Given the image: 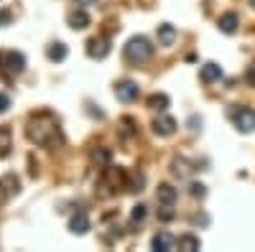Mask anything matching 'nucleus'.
<instances>
[{
	"instance_id": "obj_1",
	"label": "nucleus",
	"mask_w": 255,
	"mask_h": 252,
	"mask_svg": "<svg viewBox=\"0 0 255 252\" xmlns=\"http://www.w3.org/2000/svg\"><path fill=\"white\" fill-rule=\"evenodd\" d=\"M26 138L41 148H54V145L61 143V130H59V122L51 112H41L33 115L26 125Z\"/></svg>"
},
{
	"instance_id": "obj_2",
	"label": "nucleus",
	"mask_w": 255,
	"mask_h": 252,
	"mask_svg": "<svg viewBox=\"0 0 255 252\" xmlns=\"http://www.w3.org/2000/svg\"><path fill=\"white\" fill-rule=\"evenodd\" d=\"M153 56V46L145 36H133L125 44V61L128 64H145Z\"/></svg>"
},
{
	"instance_id": "obj_3",
	"label": "nucleus",
	"mask_w": 255,
	"mask_h": 252,
	"mask_svg": "<svg viewBox=\"0 0 255 252\" xmlns=\"http://www.w3.org/2000/svg\"><path fill=\"white\" fill-rule=\"evenodd\" d=\"M102 171H105V173H102V178H100V194H102V196H113L118 188L123 186V181H125V178H123V171H120V168H110V166L102 168Z\"/></svg>"
},
{
	"instance_id": "obj_4",
	"label": "nucleus",
	"mask_w": 255,
	"mask_h": 252,
	"mask_svg": "<svg viewBox=\"0 0 255 252\" xmlns=\"http://www.w3.org/2000/svg\"><path fill=\"white\" fill-rule=\"evenodd\" d=\"M26 69V59H23V54H18V51H3L0 54V72H3V77L5 74H20Z\"/></svg>"
},
{
	"instance_id": "obj_5",
	"label": "nucleus",
	"mask_w": 255,
	"mask_h": 252,
	"mask_svg": "<svg viewBox=\"0 0 255 252\" xmlns=\"http://www.w3.org/2000/svg\"><path fill=\"white\" fill-rule=\"evenodd\" d=\"M110 54V38L108 36H95L87 41V56L90 59H105Z\"/></svg>"
},
{
	"instance_id": "obj_6",
	"label": "nucleus",
	"mask_w": 255,
	"mask_h": 252,
	"mask_svg": "<svg viewBox=\"0 0 255 252\" xmlns=\"http://www.w3.org/2000/svg\"><path fill=\"white\" fill-rule=\"evenodd\" d=\"M232 120H235V128H238L240 133H253V130H255V112L248 110V107L232 112Z\"/></svg>"
},
{
	"instance_id": "obj_7",
	"label": "nucleus",
	"mask_w": 255,
	"mask_h": 252,
	"mask_svg": "<svg viewBox=\"0 0 255 252\" xmlns=\"http://www.w3.org/2000/svg\"><path fill=\"white\" fill-rule=\"evenodd\" d=\"M20 191V181H18V176L15 173H5L3 178H0V201H8V196H13V194H18Z\"/></svg>"
},
{
	"instance_id": "obj_8",
	"label": "nucleus",
	"mask_w": 255,
	"mask_h": 252,
	"mask_svg": "<svg viewBox=\"0 0 255 252\" xmlns=\"http://www.w3.org/2000/svg\"><path fill=\"white\" fill-rule=\"evenodd\" d=\"M138 94H140L138 84H135V82H130V79L120 82L118 87H115V97H118L120 102H133V99H138Z\"/></svg>"
},
{
	"instance_id": "obj_9",
	"label": "nucleus",
	"mask_w": 255,
	"mask_h": 252,
	"mask_svg": "<svg viewBox=\"0 0 255 252\" xmlns=\"http://www.w3.org/2000/svg\"><path fill=\"white\" fill-rule=\"evenodd\" d=\"M176 130V120L174 117H168V115H161L153 120V133L161 135V138H168V135H174Z\"/></svg>"
},
{
	"instance_id": "obj_10",
	"label": "nucleus",
	"mask_w": 255,
	"mask_h": 252,
	"mask_svg": "<svg viewBox=\"0 0 255 252\" xmlns=\"http://www.w3.org/2000/svg\"><path fill=\"white\" fill-rule=\"evenodd\" d=\"M176 196H179V191H176L171 183H161L158 191H156V199H158L161 206H174L176 204Z\"/></svg>"
},
{
	"instance_id": "obj_11",
	"label": "nucleus",
	"mask_w": 255,
	"mask_h": 252,
	"mask_svg": "<svg viewBox=\"0 0 255 252\" xmlns=\"http://www.w3.org/2000/svg\"><path fill=\"white\" fill-rule=\"evenodd\" d=\"M156 36H158V46H174V41H176V28H174L171 23H161L158 31H156Z\"/></svg>"
},
{
	"instance_id": "obj_12",
	"label": "nucleus",
	"mask_w": 255,
	"mask_h": 252,
	"mask_svg": "<svg viewBox=\"0 0 255 252\" xmlns=\"http://www.w3.org/2000/svg\"><path fill=\"white\" fill-rule=\"evenodd\" d=\"M69 229L74 235H87L90 232V217L84 212H77L72 219H69Z\"/></svg>"
},
{
	"instance_id": "obj_13",
	"label": "nucleus",
	"mask_w": 255,
	"mask_h": 252,
	"mask_svg": "<svg viewBox=\"0 0 255 252\" xmlns=\"http://www.w3.org/2000/svg\"><path fill=\"white\" fill-rule=\"evenodd\" d=\"M222 79V67L215 64V61H207L202 67V82L204 84H212V82H220Z\"/></svg>"
},
{
	"instance_id": "obj_14",
	"label": "nucleus",
	"mask_w": 255,
	"mask_h": 252,
	"mask_svg": "<svg viewBox=\"0 0 255 252\" xmlns=\"http://www.w3.org/2000/svg\"><path fill=\"white\" fill-rule=\"evenodd\" d=\"M67 20H69V26H72L74 31H82V28H87V26H90V15H87V10H84V8L72 10Z\"/></svg>"
},
{
	"instance_id": "obj_15",
	"label": "nucleus",
	"mask_w": 255,
	"mask_h": 252,
	"mask_svg": "<svg viewBox=\"0 0 255 252\" xmlns=\"http://www.w3.org/2000/svg\"><path fill=\"white\" fill-rule=\"evenodd\" d=\"M217 26H220L222 33H235L238 26H240V18H238V13H225V15H220Z\"/></svg>"
},
{
	"instance_id": "obj_16",
	"label": "nucleus",
	"mask_w": 255,
	"mask_h": 252,
	"mask_svg": "<svg viewBox=\"0 0 255 252\" xmlns=\"http://www.w3.org/2000/svg\"><path fill=\"white\" fill-rule=\"evenodd\" d=\"M151 247L158 250V252H168V250H174V237L168 235V232H158V235L151 240Z\"/></svg>"
},
{
	"instance_id": "obj_17",
	"label": "nucleus",
	"mask_w": 255,
	"mask_h": 252,
	"mask_svg": "<svg viewBox=\"0 0 255 252\" xmlns=\"http://www.w3.org/2000/svg\"><path fill=\"white\" fill-rule=\"evenodd\" d=\"M90 158H92V163H95L97 168H108L110 161H113V153H110V148H95V151L90 153Z\"/></svg>"
},
{
	"instance_id": "obj_18",
	"label": "nucleus",
	"mask_w": 255,
	"mask_h": 252,
	"mask_svg": "<svg viewBox=\"0 0 255 252\" xmlns=\"http://www.w3.org/2000/svg\"><path fill=\"white\" fill-rule=\"evenodd\" d=\"M46 56H49V61H64L67 59V46L61 41H54V44L46 46Z\"/></svg>"
},
{
	"instance_id": "obj_19",
	"label": "nucleus",
	"mask_w": 255,
	"mask_h": 252,
	"mask_svg": "<svg viewBox=\"0 0 255 252\" xmlns=\"http://www.w3.org/2000/svg\"><path fill=\"white\" fill-rule=\"evenodd\" d=\"M176 245H179V250H184V252H194V250L202 247V242H199L197 235H181V237L176 240Z\"/></svg>"
},
{
	"instance_id": "obj_20",
	"label": "nucleus",
	"mask_w": 255,
	"mask_h": 252,
	"mask_svg": "<svg viewBox=\"0 0 255 252\" xmlns=\"http://www.w3.org/2000/svg\"><path fill=\"white\" fill-rule=\"evenodd\" d=\"M148 107L156 110V112H166V107H168V97H166V94H151V97H148Z\"/></svg>"
},
{
	"instance_id": "obj_21",
	"label": "nucleus",
	"mask_w": 255,
	"mask_h": 252,
	"mask_svg": "<svg viewBox=\"0 0 255 252\" xmlns=\"http://www.w3.org/2000/svg\"><path fill=\"white\" fill-rule=\"evenodd\" d=\"M10 153V130L0 128V158H8Z\"/></svg>"
},
{
	"instance_id": "obj_22",
	"label": "nucleus",
	"mask_w": 255,
	"mask_h": 252,
	"mask_svg": "<svg viewBox=\"0 0 255 252\" xmlns=\"http://www.w3.org/2000/svg\"><path fill=\"white\" fill-rule=\"evenodd\" d=\"M171 171H174V176H179V178H184V176L189 173V163H186L184 158H176V161L171 163Z\"/></svg>"
},
{
	"instance_id": "obj_23",
	"label": "nucleus",
	"mask_w": 255,
	"mask_h": 252,
	"mask_svg": "<svg viewBox=\"0 0 255 252\" xmlns=\"http://www.w3.org/2000/svg\"><path fill=\"white\" fill-rule=\"evenodd\" d=\"M145 214H148V209H145L143 204H138V206H133V212H130V222H133V224H140V222L145 219Z\"/></svg>"
},
{
	"instance_id": "obj_24",
	"label": "nucleus",
	"mask_w": 255,
	"mask_h": 252,
	"mask_svg": "<svg viewBox=\"0 0 255 252\" xmlns=\"http://www.w3.org/2000/svg\"><path fill=\"white\" fill-rule=\"evenodd\" d=\"M189 194L194 196V199H204L207 196V186L204 183H191L189 186Z\"/></svg>"
},
{
	"instance_id": "obj_25",
	"label": "nucleus",
	"mask_w": 255,
	"mask_h": 252,
	"mask_svg": "<svg viewBox=\"0 0 255 252\" xmlns=\"http://www.w3.org/2000/svg\"><path fill=\"white\" fill-rule=\"evenodd\" d=\"M174 217H176V212H174L171 206H163V209H158V219H161V222H171Z\"/></svg>"
},
{
	"instance_id": "obj_26",
	"label": "nucleus",
	"mask_w": 255,
	"mask_h": 252,
	"mask_svg": "<svg viewBox=\"0 0 255 252\" xmlns=\"http://www.w3.org/2000/svg\"><path fill=\"white\" fill-rule=\"evenodd\" d=\"M8 107H10V99H8V94L0 92V112H8Z\"/></svg>"
},
{
	"instance_id": "obj_27",
	"label": "nucleus",
	"mask_w": 255,
	"mask_h": 252,
	"mask_svg": "<svg viewBox=\"0 0 255 252\" xmlns=\"http://www.w3.org/2000/svg\"><path fill=\"white\" fill-rule=\"evenodd\" d=\"M189 128H191V130L197 133V130L202 128V120H199V117H191V120H189Z\"/></svg>"
},
{
	"instance_id": "obj_28",
	"label": "nucleus",
	"mask_w": 255,
	"mask_h": 252,
	"mask_svg": "<svg viewBox=\"0 0 255 252\" xmlns=\"http://www.w3.org/2000/svg\"><path fill=\"white\" fill-rule=\"evenodd\" d=\"M0 23H3V26L10 23V13H8V10H0Z\"/></svg>"
},
{
	"instance_id": "obj_29",
	"label": "nucleus",
	"mask_w": 255,
	"mask_h": 252,
	"mask_svg": "<svg viewBox=\"0 0 255 252\" xmlns=\"http://www.w3.org/2000/svg\"><path fill=\"white\" fill-rule=\"evenodd\" d=\"M248 82H250L253 87H255V64H253V67L248 69Z\"/></svg>"
},
{
	"instance_id": "obj_30",
	"label": "nucleus",
	"mask_w": 255,
	"mask_h": 252,
	"mask_svg": "<svg viewBox=\"0 0 255 252\" xmlns=\"http://www.w3.org/2000/svg\"><path fill=\"white\" fill-rule=\"evenodd\" d=\"M74 3H77L79 8H87V5H92V3H95V0H74Z\"/></svg>"
},
{
	"instance_id": "obj_31",
	"label": "nucleus",
	"mask_w": 255,
	"mask_h": 252,
	"mask_svg": "<svg viewBox=\"0 0 255 252\" xmlns=\"http://www.w3.org/2000/svg\"><path fill=\"white\" fill-rule=\"evenodd\" d=\"M250 5H253V8H255V0H250Z\"/></svg>"
}]
</instances>
